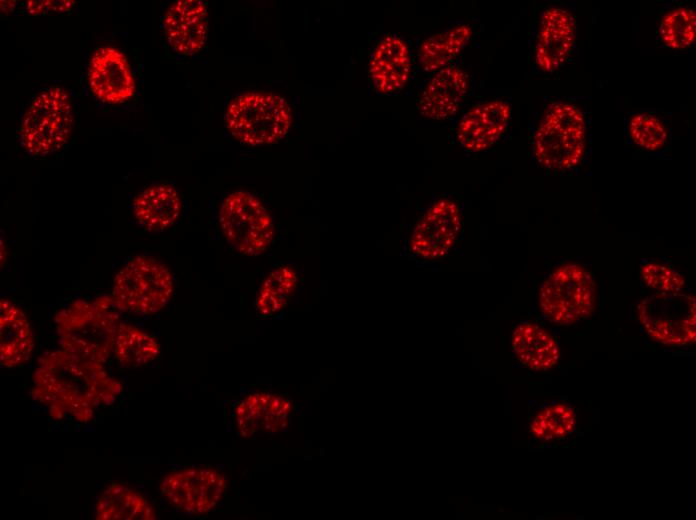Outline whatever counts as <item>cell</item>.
Masks as SVG:
<instances>
[{
    "mask_svg": "<svg viewBox=\"0 0 696 520\" xmlns=\"http://www.w3.org/2000/svg\"><path fill=\"white\" fill-rule=\"evenodd\" d=\"M32 397L43 403L55 419L70 415L89 421L95 408L111 405L122 384L108 375L103 364L88 361L65 350L44 354L33 375Z\"/></svg>",
    "mask_w": 696,
    "mask_h": 520,
    "instance_id": "obj_1",
    "label": "cell"
},
{
    "mask_svg": "<svg viewBox=\"0 0 696 520\" xmlns=\"http://www.w3.org/2000/svg\"><path fill=\"white\" fill-rule=\"evenodd\" d=\"M116 309L111 296H101L93 301H75L58 312L55 323L62 349L104 364L114 351L120 326Z\"/></svg>",
    "mask_w": 696,
    "mask_h": 520,
    "instance_id": "obj_2",
    "label": "cell"
},
{
    "mask_svg": "<svg viewBox=\"0 0 696 520\" xmlns=\"http://www.w3.org/2000/svg\"><path fill=\"white\" fill-rule=\"evenodd\" d=\"M585 137L586 123L582 111L569 103H554L534 133V158L548 169H570L584 155Z\"/></svg>",
    "mask_w": 696,
    "mask_h": 520,
    "instance_id": "obj_3",
    "label": "cell"
},
{
    "mask_svg": "<svg viewBox=\"0 0 696 520\" xmlns=\"http://www.w3.org/2000/svg\"><path fill=\"white\" fill-rule=\"evenodd\" d=\"M226 125L238 141L262 146L281 140L291 125V111L284 98L262 92L236 96L226 110Z\"/></svg>",
    "mask_w": 696,
    "mask_h": 520,
    "instance_id": "obj_4",
    "label": "cell"
},
{
    "mask_svg": "<svg viewBox=\"0 0 696 520\" xmlns=\"http://www.w3.org/2000/svg\"><path fill=\"white\" fill-rule=\"evenodd\" d=\"M174 290L168 268L150 256L130 259L113 280L111 298L120 311L148 315L160 311Z\"/></svg>",
    "mask_w": 696,
    "mask_h": 520,
    "instance_id": "obj_5",
    "label": "cell"
},
{
    "mask_svg": "<svg viewBox=\"0 0 696 520\" xmlns=\"http://www.w3.org/2000/svg\"><path fill=\"white\" fill-rule=\"evenodd\" d=\"M73 128L69 96L58 87L38 94L25 112L20 126L23 149L34 156H47L60 150Z\"/></svg>",
    "mask_w": 696,
    "mask_h": 520,
    "instance_id": "obj_6",
    "label": "cell"
},
{
    "mask_svg": "<svg viewBox=\"0 0 696 520\" xmlns=\"http://www.w3.org/2000/svg\"><path fill=\"white\" fill-rule=\"evenodd\" d=\"M595 298L591 274L577 264H565L551 272L543 281L538 296L543 315L561 325L589 317Z\"/></svg>",
    "mask_w": 696,
    "mask_h": 520,
    "instance_id": "obj_7",
    "label": "cell"
},
{
    "mask_svg": "<svg viewBox=\"0 0 696 520\" xmlns=\"http://www.w3.org/2000/svg\"><path fill=\"white\" fill-rule=\"evenodd\" d=\"M219 223L226 241L243 255L262 254L274 238L269 211L246 191H235L225 198L219 212Z\"/></svg>",
    "mask_w": 696,
    "mask_h": 520,
    "instance_id": "obj_8",
    "label": "cell"
},
{
    "mask_svg": "<svg viewBox=\"0 0 696 520\" xmlns=\"http://www.w3.org/2000/svg\"><path fill=\"white\" fill-rule=\"evenodd\" d=\"M638 318L655 341L685 346L696 339L695 297L681 292H656L644 298L637 308Z\"/></svg>",
    "mask_w": 696,
    "mask_h": 520,
    "instance_id": "obj_9",
    "label": "cell"
},
{
    "mask_svg": "<svg viewBox=\"0 0 696 520\" xmlns=\"http://www.w3.org/2000/svg\"><path fill=\"white\" fill-rule=\"evenodd\" d=\"M226 489L223 475L213 468L189 467L166 475L160 491L174 508L201 515L214 509Z\"/></svg>",
    "mask_w": 696,
    "mask_h": 520,
    "instance_id": "obj_10",
    "label": "cell"
},
{
    "mask_svg": "<svg viewBox=\"0 0 696 520\" xmlns=\"http://www.w3.org/2000/svg\"><path fill=\"white\" fill-rule=\"evenodd\" d=\"M462 229L458 204L449 198L435 201L419 218L408 241L411 254L421 259H439L456 245Z\"/></svg>",
    "mask_w": 696,
    "mask_h": 520,
    "instance_id": "obj_11",
    "label": "cell"
},
{
    "mask_svg": "<svg viewBox=\"0 0 696 520\" xmlns=\"http://www.w3.org/2000/svg\"><path fill=\"white\" fill-rule=\"evenodd\" d=\"M93 94L103 102L119 104L135 92V81L125 55L114 47H100L93 53L88 69Z\"/></svg>",
    "mask_w": 696,
    "mask_h": 520,
    "instance_id": "obj_12",
    "label": "cell"
},
{
    "mask_svg": "<svg viewBox=\"0 0 696 520\" xmlns=\"http://www.w3.org/2000/svg\"><path fill=\"white\" fill-rule=\"evenodd\" d=\"M510 117L511 108L505 101L491 100L475 105L461 117L456 139L469 152L484 151L502 137Z\"/></svg>",
    "mask_w": 696,
    "mask_h": 520,
    "instance_id": "obj_13",
    "label": "cell"
},
{
    "mask_svg": "<svg viewBox=\"0 0 696 520\" xmlns=\"http://www.w3.org/2000/svg\"><path fill=\"white\" fill-rule=\"evenodd\" d=\"M291 402L270 392H255L242 399L235 408V423L242 438L261 433H277L288 426Z\"/></svg>",
    "mask_w": 696,
    "mask_h": 520,
    "instance_id": "obj_14",
    "label": "cell"
},
{
    "mask_svg": "<svg viewBox=\"0 0 696 520\" xmlns=\"http://www.w3.org/2000/svg\"><path fill=\"white\" fill-rule=\"evenodd\" d=\"M166 39L174 51L191 55L205 45L208 31L207 6L200 0H179L166 11L163 19Z\"/></svg>",
    "mask_w": 696,
    "mask_h": 520,
    "instance_id": "obj_15",
    "label": "cell"
},
{
    "mask_svg": "<svg viewBox=\"0 0 696 520\" xmlns=\"http://www.w3.org/2000/svg\"><path fill=\"white\" fill-rule=\"evenodd\" d=\"M576 34L574 17L562 8H548L541 17L535 45V62L544 72H553L567 60Z\"/></svg>",
    "mask_w": 696,
    "mask_h": 520,
    "instance_id": "obj_16",
    "label": "cell"
},
{
    "mask_svg": "<svg viewBox=\"0 0 696 520\" xmlns=\"http://www.w3.org/2000/svg\"><path fill=\"white\" fill-rule=\"evenodd\" d=\"M468 87V76L459 66L450 65L436 71L419 97V114L430 120L452 117L462 105Z\"/></svg>",
    "mask_w": 696,
    "mask_h": 520,
    "instance_id": "obj_17",
    "label": "cell"
},
{
    "mask_svg": "<svg viewBox=\"0 0 696 520\" xmlns=\"http://www.w3.org/2000/svg\"><path fill=\"white\" fill-rule=\"evenodd\" d=\"M412 64L406 42L397 35H386L374 47L368 71L374 88L381 94L401 90L409 81Z\"/></svg>",
    "mask_w": 696,
    "mask_h": 520,
    "instance_id": "obj_18",
    "label": "cell"
},
{
    "mask_svg": "<svg viewBox=\"0 0 696 520\" xmlns=\"http://www.w3.org/2000/svg\"><path fill=\"white\" fill-rule=\"evenodd\" d=\"M34 339L23 311L7 299L0 301V363L7 368L25 364L31 357Z\"/></svg>",
    "mask_w": 696,
    "mask_h": 520,
    "instance_id": "obj_19",
    "label": "cell"
},
{
    "mask_svg": "<svg viewBox=\"0 0 696 520\" xmlns=\"http://www.w3.org/2000/svg\"><path fill=\"white\" fill-rule=\"evenodd\" d=\"M132 205L136 220L150 232H160L171 227L181 211L178 192L173 186L163 184L145 189L134 198Z\"/></svg>",
    "mask_w": 696,
    "mask_h": 520,
    "instance_id": "obj_20",
    "label": "cell"
},
{
    "mask_svg": "<svg viewBox=\"0 0 696 520\" xmlns=\"http://www.w3.org/2000/svg\"><path fill=\"white\" fill-rule=\"evenodd\" d=\"M511 345L516 358L531 370H548L558 363V344L546 330L533 322L521 323L514 329Z\"/></svg>",
    "mask_w": 696,
    "mask_h": 520,
    "instance_id": "obj_21",
    "label": "cell"
},
{
    "mask_svg": "<svg viewBox=\"0 0 696 520\" xmlns=\"http://www.w3.org/2000/svg\"><path fill=\"white\" fill-rule=\"evenodd\" d=\"M97 520H153V506L140 493L125 485L113 483L98 497L95 505Z\"/></svg>",
    "mask_w": 696,
    "mask_h": 520,
    "instance_id": "obj_22",
    "label": "cell"
},
{
    "mask_svg": "<svg viewBox=\"0 0 696 520\" xmlns=\"http://www.w3.org/2000/svg\"><path fill=\"white\" fill-rule=\"evenodd\" d=\"M472 36V29L462 24L431 35L425 39L418 51L421 68L436 72L451 65L461 54Z\"/></svg>",
    "mask_w": 696,
    "mask_h": 520,
    "instance_id": "obj_23",
    "label": "cell"
},
{
    "mask_svg": "<svg viewBox=\"0 0 696 520\" xmlns=\"http://www.w3.org/2000/svg\"><path fill=\"white\" fill-rule=\"evenodd\" d=\"M114 355L119 364L127 368L146 365L160 354L157 339L128 323H120Z\"/></svg>",
    "mask_w": 696,
    "mask_h": 520,
    "instance_id": "obj_24",
    "label": "cell"
},
{
    "mask_svg": "<svg viewBox=\"0 0 696 520\" xmlns=\"http://www.w3.org/2000/svg\"><path fill=\"white\" fill-rule=\"evenodd\" d=\"M298 284V276L289 266L272 270L262 282L257 298L256 308L261 316H273L281 311L290 301Z\"/></svg>",
    "mask_w": 696,
    "mask_h": 520,
    "instance_id": "obj_25",
    "label": "cell"
},
{
    "mask_svg": "<svg viewBox=\"0 0 696 520\" xmlns=\"http://www.w3.org/2000/svg\"><path fill=\"white\" fill-rule=\"evenodd\" d=\"M575 426L573 409L563 403H555L544 407L535 415L530 431L539 440H559L572 434Z\"/></svg>",
    "mask_w": 696,
    "mask_h": 520,
    "instance_id": "obj_26",
    "label": "cell"
},
{
    "mask_svg": "<svg viewBox=\"0 0 696 520\" xmlns=\"http://www.w3.org/2000/svg\"><path fill=\"white\" fill-rule=\"evenodd\" d=\"M663 43L671 49H685L696 38V14L689 8H676L663 18L660 25Z\"/></svg>",
    "mask_w": 696,
    "mask_h": 520,
    "instance_id": "obj_27",
    "label": "cell"
},
{
    "mask_svg": "<svg viewBox=\"0 0 696 520\" xmlns=\"http://www.w3.org/2000/svg\"><path fill=\"white\" fill-rule=\"evenodd\" d=\"M633 142L647 150H658L667 142L668 133L663 123L649 114H636L629 122Z\"/></svg>",
    "mask_w": 696,
    "mask_h": 520,
    "instance_id": "obj_28",
    "label": "cell"
},
{
    "mask_svg": "<svg viewBox=\"0 0 696 520\" xmlns=\"http://www.w3.org/2000/svg\"><path fill=\"white\" fill-rule=\"evenodd\" d=\"M640 274L643 282L657 292H681L685 287L682 275L662 263H645L640 269Z\"/></svg>",
    "mask_w": 696,
    "mask_h": 520,
    "instance_id": "obj_29",
    "label": "cell"
},
{
    "mask_svg": "<svg viewBox=\"0 0 696 520\" xmlns=\"http://www.w3.org/2000/svg\"><path fill=\"white\" fill-rule=\"evenodd\" d=\"M74 6V1H28L26 10L31 15H42L49 13H64L69 11Z\"/></svg>",
    "mask_w": 696,
    "mask_h": 520,
    "instance_id": "obj_30",
    "label": "cell"
},
{
    "mask_svg": "<svg viewBox=\"0 0 696 520\" xmlns=\"http://www.w3.org/2000/svg\"><path fill=\"white\" fill-rule=\"evenodd\" d=\"M0 3H1V10L3 11V9H4V12H7V8H9V7L13 8L15 6L14 1H1Z\"/></svg>",
    "mask_w": 696,
    "mask_h": 520,
    "instance_id": "obj_31",
    "label": "cell"
}]
</instances>
